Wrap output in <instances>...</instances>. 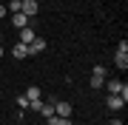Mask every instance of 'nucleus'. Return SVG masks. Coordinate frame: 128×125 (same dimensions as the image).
Here are the masks:
<instances>
[{
  "instance_id": "1",
  "label": "nucleus",
  "mask_w": 128,
  "mask_h": 125,
  "mask_svg": "<svg viewBox=\"0 0 128 125\" xmlns=\"http://www.w3.org/2000/svg\"><path fill=\"white\" fill-rule=\"evenodd\" d=\"M114 65L117 68H128V40H122L117 46V57H114Z\"/></svg>"
},
{
  "instance_id": "2",
  "label": "nucleus",
  "mask_w": 128,
  "mask_h": 125,
  "mask_svg": "<svg viewBox=\"0 0 128 125\" xmlns=\"http://www.w3.org/2000/svg\"><path fill=\"white\" fill-rule=\"evenodd\" d=\"M105 85V68L102 65H94V71H91V88H100Z\"/></svg>"
},
{
  "instance_id": "3",
  "label": "nucleus",
  "mask_w": 128,
  "mask_h": 125,
  "mask_svg": "<svg viewBox=\"0 0 128 125\" xmlns=\"http://www.w3.org/2000/svg\"><path fill=\"white\" fill-rule=\"evenodd\" d=\"M20 11H23L26 17H34V14L40 11V6H37V0H23V6H20Z\"/></svg>"
},
{
  "instance_id": "4",
  "label": "nucleus",
  "mask_w": 128,
  "mask_h": 125,
  "mask_svg": "<svg viewBox=\"0 0 128 125\" xmlns=\"http://www.w3.org/2000/svg\"><path fill=\"white\" fill-rule=\"evenodd\" d=\"M71 102H66V100H60V102H54V114L57 117H71Z\"/></svg>"
},
{
  "instance_id": "5",
  "label": "nucleus",
  "mask_w": 128,
  "mask_h": 125,
  "mask_svg": "<svg viewBox=\"0 0 128 125\" xmlns=\"http://www.w3.org/2000/svg\"><path fill=\"white\" fill-rule=\"evenodd\" d=\"M43 51H46V40L34 37L32 43H28V57H32V54H43Z\"/></svg>"
},
{
  "instance_id": "6",
  "label": "nucleus",
  "mask_w": 128,
  "mask_h": 125,
  "mask_svg": "<svg viewBox=\"0 0 128 125\" xmlns=\"http://www.w3.org/2000/svg\"><path fill=\"white\" fill-rule=\"evenodd\" d=\"M105 105H108L111 111H120V108H125V102H122V97H120V94H108Z\"/></svg>"
},
{
  "instance_id": "7",
  "label": "nucleus",
  "mask_w": 128,
  "mask_h": 125,
  "mask_svg": "<svg viewBox=\"0 0 128 125\" xmlns=\"http://www.w3.org/2000/svg\"><path fill=\"white\" fill-rule=\"evenodd\" d=\"M12 23L17 26V28H26L28 23H32V17H26L23 11H17V14H12Z\"/></svg>"
},
{
  "instance_id": "8",
  "label": "nucleus",
  "mask_w": 128,
  "mask_h": 125,
  "mask_svg": "<svg viewBox=\"0 0 128 125\" xmlns=\"http://www.w3.org/2000/svg\"><path fill=\"white\" fill-rule=\"evenodd\" d=\"M40 114H43V117H46V120L51 122V120H54V117H57V114H54V102H43V108H40Z\"/></svg>"
},
{
  "instance_id": "9",
  "label": "nucleus",
  "mask_w": 128,
  "mask_h": 125,
  "mask_svg": "<svg viewBox=\"0 0 128 125\" xmlns=\"http://www.w3.org/2000/svg\"><path fill=\"white\" fill-rule=\"evenodd\" d=\"M12 54L17 57V60H23V57H28V46H23V43H14V48H12Z\"/></svg>"
},
{
  "instance_id": "10",
  "label": "nucleus",
  "mask_w": 128,
  "mask_h": 125,
  "mask_svg": "<svg viewBox=\"0 0 128 125\" xmlns=\"http://www.w3.org/2000/svg\"><path fill=\"white\" fill-rule=\"evenodd\" d=\"M34 40V31H32V26H26V28H20V43L23 46H28V43Z\"/></svg>"
},
{
  "instance_id": "11",
  "label": "nucleus",
  "mask_w": 128,
  "mask_h": 125,
  "mask_svg": "<svg viewBox=\"0 0 128 125\" xmlns=\"http://www.w3.org/2000/svg\"><path fill=\"white\" fill-rule=\"evenodd\" d=\"M26 100H43V91H40L37 85H32V88L26 91Z\"/></svg>"
},
{
  "instance_id": "12",
  "label": "nucleus",
  "mask_w": 128,
  "mask_h": 125,
  "mask_svg": "<svg viewBox=\"0 0 128 125\" xmlns=\"http://www.w3.org/2000/svg\"><path fill=\"white\" fill-rule=\"evenodd\" d=\"M105 85H108V94H120V88H122L120 80H111V83H105Z\"/></svg>"
},
{
  "instance_id": "13",
  "label": "nucleus",
  "mask_w": 128,
  "mask_h": 125,
  "mask_svg": "<svg viewBox=\"0 0 128 125\" xmlns=\"http://www.w3.org/2000/svg\"><path fill=\"white\" fill-rule=\"evenodd\" d=\"M48 125H74V122H71V117H54Z\"/></svg>"
},
{
  "instance_id": "14",
  "label": "nucleus",
  "mask_w": 128,
  "mask_h": 125,
  "mask_svg": "<svg viewBox=\"0 0 128 125\" xmlns=\"http://www.w3.org/2000/svg\"><path fill=\"white\" fill-rule=\"evenodd\" d=\"M28 108H32V111H40V108H43V100H28Z\"/></svg>"
},
{
  "instance_id": "15",
  "label": "nucleus",
  "mask_w": 128,
  "mask_h": 125,
  "mask_svg": "<svg viewBox=\"0 0 128 125\" xmlns=\"http://www.w3.org/2000/svg\"><path fill=\"white\" fill-rule=\"evenodd\" d=\"M20 6H23V3H20V0H12V3H9V9H12V14H17V11H20Z\"/></svg>"
},
{
  "instance_id": "16",
  "label": "nucleus",
  "mask_w": 128,
  "mask_h": 125,
  "mask_svg": "<svg viewBox=\"0 0 128 125\" xmlns=\"http://www.w3.org/2000/svg\"><path fill=\"white\" fill-rule=\"evenodd\" d=\"M17 105H20V108H28V100H26V94H20V97H17Z\"/></svg>"
},
{
  "instance_id": "17",
  "label": "nucleus",
  "mask_w": 128,
  "mask_h": 125,
  "mask_svg": "<svg viewBox=\"0 0 128 125\" xmlns=\"http://www.w3.org/2000/svg\"><path fill=\"white\" fill-rule=\"evenodd\" d=\"M120 97H122V102H128V85L122 83V88H120Z\"/></svg>"
},
{
  "instance_id": "18",
  "label": "nucleus",
  "mask_w": 128,
  "mask_h": 125,
  "mask_svg": "<svg viewBox=\"0 0 128 125\" xmlns=\"http://www.w3.org/2000/svg\"><path fill=\"white\" fill-rule=\"evenodd\" d=\"M6 11H9V9H6L3 3H0V17H6Z\"/></svg>"
},
{
  "instance_id": "19",
  "label": "nucleus",
  "mask_w": 128,
  "mask_h": 125,
  "mask_svg": "<svg viewBox=\"0 0 128 125\" xmlns=\"http://www.w3.org/2000/svg\"><path fill=\"white\" fill-rule=\"evenodd\" d=\"M0 57H3V46H0Z\"/></svg>"
},
{
  "instance_id": "20",
  "label": "nucleus",
  "mask_w": 128,
  "mask_h": 125,
  "mask_svg": "<svg viewBox=\"0 0 128 125\" xmlns=\"http://www.w3.org/2000/svg\"><path fill=\"white\" fill-rule=\"evenodd\" d=\"M20 3H23V0H20Z\"/></svg>"
}]
</instances>
